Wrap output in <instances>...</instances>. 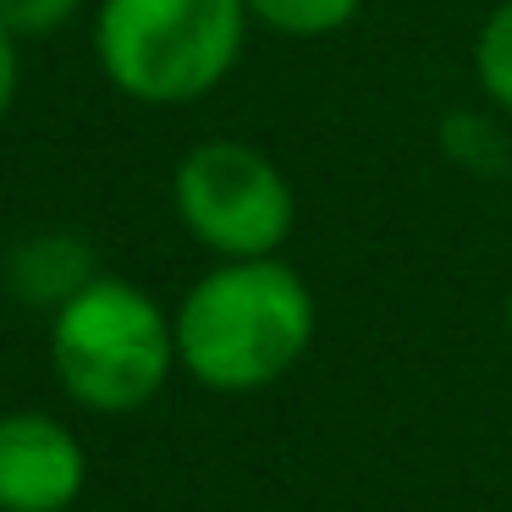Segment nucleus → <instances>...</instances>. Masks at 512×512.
Returning a JSON list of instances; mask_svg holds the SVG:
<instances>
[{
	"mask_svg": "<svg viewBox=\"0 0 512 512\" xmlns=\"http://www.w3.org/2000/svg\"><path fill=\"white\" fill-rule=\"evenodd\" d=\"M177 369L221 397L270 391L303 364L320 331L314 292L281 254L215 259L171 309Z\"/></svg>",
	"mask_w": 512,
	"mask_h": 512,
	"instance_id": "f257e3e1",
	"label": "nucleus"
},
{
	"mask_svg": "<svg viewBox=\"0 0 512 512\" xmlns=\"http://www.w3.org/2000/svg\"><path fill=\"white\" fill-rule=\"evenodd\" d=\"M248 23L243 0H94L89 45L122 100L182 111L237 72Z\"/></svg>",
	"mask_w": 512,
	"mask_h": 512,
	"instance_id": "f03ea898",
	"label": "nucleus"
},
{
	"mask_svg": "<svg viewBox=\"0 0 512 512\" xmlns=\"http://www.w3.org/2000/svg\"><path fill=\"white\" fill-rule=\"evenodd\" d=\"M50 375L83 413H138L177 375L171 309L127 276L94 270L67 303L50 309Z\"/></svg>",
	"mask_w": 512,
	"mask_h": 512,
	"instance_id": "7ed1b4c3",
	"label": "nucleus"
},
{
	"mask_svg": "<svg viewBox=\"0 0 512 512\" xmlns=\"http://www.w3.org/2000/svg\"><path fill=\"white\" fill-rule=\"evenodd\" d=\"M171 210L210 259H270L298 226V193L265 149L204 138L171 171Z\"/></svg>",
	"mask_w": 512,
	"mask_h": 512,
	"instance_id": "20e7f679",
	"label": "nucleus"
},
{
	"mask_svg": "<svg viewBox=\"0 0 512 512\" xmlns=\"http://www.w3.org/2000/svg\"><path fill=\"white\" fill-rule=\"evenodd\" d=\"M89 490V446L45 408L0 413V512H78Z\"/></svg>",
	"mask_w": 512,
	"mask_h": 512,
	"instance_id": "39448f33",
	"label": "nucleus"
},
{
	"mask_svg": "<svg viewBox=\"0 0 512 512\" xmlns=\"http://www.w3.org/2000/svg\"><path fill=\"white\" fill-rule=\"evenodd\" d=\"M89 276H94L89 248H83L78 237H67V232H39V237H28V243H17L12 259H6L12 292L23 303H39V309L67 303Z\"/></svg>",
	"mask_w": 512,
	"mask_h": 512,
	"instance_id": "423d86ee",
	"label": "nucleus"
},
{
	"mask_svg": "<svg viewBox=\"0 0 512 512\" xmlns=\"http://www.w3.org/2000/svg\"><path fill=\"white\" fill-rule=\"evenodd\" d=\"M248 17L281 39H331L358 23L364 0H243Z\"/></svg>",
	"mask_w": 512,
	"mask_h": 512,
	"instance_id": "0eeeda50",
	"label": "nucleus"
},
{
	"mask_svg": "<svg viewBox=\"0 0 512 512\" xmlns=\"http://www.w3.org/2000/svg\"><path fill=\"white\" fill-rule=\"evenodd\" d=\"M474 83L496 111L512 116V0H496L474 34Z\"/></svg>",
	"mask_w": 512,
	"mask_h": 512,
	"instance_id": "6e6552de",
	"label": "nucleus"
},
{
	"mask_svg": "<svg viewBox=\"0 0 512 512\" xmlns=\"http://www.w3.org/2000/svg\"><path fill=\"white\" fill-rule=\"evenodd\" d=\"M83 6H89V0H0V23L12 28L23 45H34V39L61 34Z\"/></svg>",
	"mask_w": 512,
	"mask_h": 512,
	"instance_id": "1a4fd4ad",
	"label": "nucleus"
},
{
	"mask_svg": "<svg viewBox=\"0 0 512 512\" xmlns=\"http://www.w3.org/2000/svg\"><path fill=\"white\" fill-rule=\"evenodd\" d=\"M17 94H23V39L0 23V122L12 116Z\"/></svg>",
	"mask_w": 512,
	"mask_h": 512,
	"instance_id": "9d476101",
	"label": "nucleus"
},
{
	"mask_svg": "<svg viewBox=\"0 0 512 512\" xmlns=\"http://www.w3.org/2000/svg\"><path fill=\"white\" fill-rule=\"evenodd\" d=\"M501 320H507V336H512V292H507V303H501Z\"/></svg>",
	"mask_w": 512,
	"mask_h": 512,
	"instance_id": "9b49d317",
	"label": "nucleus"
},
{
	"mask_svg": "<svg viewBox=\"0 0 512 512\" xmlns=\"http://www.w3.org/2000/svg\"><path fill=\"white\" fill-rule=\"evenodd\" d=\"M78 512H116V507H78Z\"/></svg>",
	"mask_w": 512,
	"mask_h": 512,
	"instance_id": "f8f14e48",
	"label": "nucleus"
}]
</instances>
